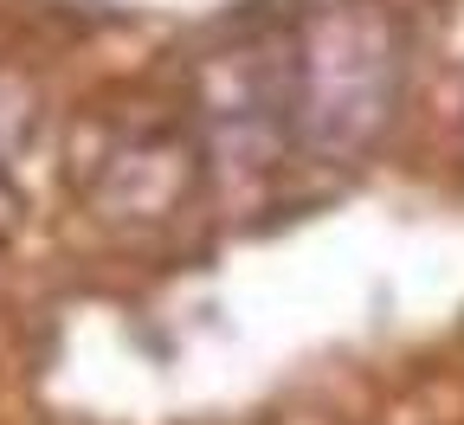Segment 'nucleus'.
<instances>
[{"label":"nucleus","instance_id":"obj_1","mask_svg":"<svg viewBox=\"0 0 464 425\" xmlns=\"http://www.w3.org/2000/svg\"><path fill=\"white\" fill-rule=\"evenodd\" d=\"M393 84H400V39L374 14V0L368 7H342L323 26H310L304 123L316 142H329V149L368 142L393 110Z\"/></svg>","mask_w":464,"mask_h":425}]
</instances>
